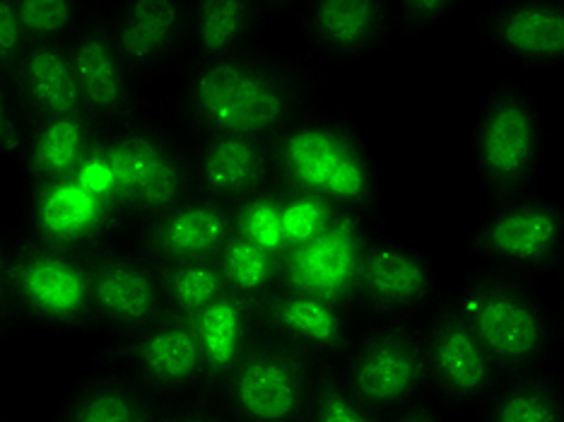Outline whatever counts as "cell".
I'll use <instances>...</instances> for the list:
<instances>
[{"label":"cell","instance_id":"6da1fadb","mask_svg":"<svg viewBox=\"0 0 564 422\" xmlns=\"http://www.w3.org/2000/svg\"><path fill=\"white\" fill-rule=\"evenodd\" d=\"M330 73L273 42L176 73L160 107L186 138L273 140L328 99Z\"/></svg>","mask_w":564,"mask_h":422},{"label":"cell","instance_id":"7a4b0ae2","mask_svg":"<svg viewBox=\"0 0 564 422\" xmlns=\"http://www.w3.org/2000/svg\"><path fill=\"white\" fill-rule=\"evenodd\" d=\"M273 182L322 196L343 210L383 213V176L369 138L336 99L271 140Z\"/></svg>","mask_w":564,"mask_h":422},{"label":"cell","instance_id":"3957f363","mask_svg":"<svg viewBox=\"0 0 564 422\" xmlns=\"http://www.w3.org/2000/svg\"><path fill=\"white\" fill-rule=\"evenodd\" d=\"M448 297L476 331L499 377L560 367L562 310L545 300L541 285L473 263L448 288Z\"/></svg>","mask_w":564,"mask_h":422},{"label":"cell","instance_id":"277c9868","mask_svg":"<svg viewBox=\"0 0 564 422\" xmlns=\"http://www.w3.org/2000/svg\"><path fill=\"white\" fill-rule=\"evenodd\" d=\"M99 148L113 174V203L128 232L194 196L188 138L164 117H148L99 133Z\"/></svg>","mask_w":564,"mask_h":422},{"label":"cell","instance_id":"5b68a950","mask_svg":"<svg viewBox=\"0 0 564 422\" xmlns=\"http://www.w3.org/2000/svg\"><path fill=\"white\" fill-rule=\"evenodd\" d=\"M547 150L545 117L521 83L497 78L470 123V152L482 206L538 188Z\"/></svg>","mask_w":564,"mask_h":422},{"label":"cell","instance_id":"8992f818","mask_svg":"<svg viewBox=\"0 0 564 422\" xmlns=\"http://www.w3.org/2000/svg\"><path fill=\"white\" fill-rule=\"evenodd\" d=\"M10 314L18 331L93 338V278L89 256L56 249L12 229Z\"/></svg>","mask_w":564,"mask_h":422},{"label":"cell","instance_id":"52a82bcc","mask_svg":"<svg viewBox=\"0 0 564 422\" xmlns=\"http://www.w3.org/2000/svg\"><path fill=\"white\" fill-rule=\"evenodd\" d=\"M460 247L480 266L541 285L562 268L564 206L541 188L482 206Z\"/></svg>","mask_w":564,"mask_h":422},{"label":"cell","instance_id":"ba28073f","mask_svg":"<svg viewBox=\"0 0 564 422\" xmlns=\"http://www.w3.org/2000/svg\"><path fill=\"white\" fill-rule=\"evenodd\" d=\"M318 369L285 343L259 334L208 399L232 422H304Z\"/></svg>","mask_w":564,"mask_h":422},{"label":"cell","instance_id":"9c48e42d","mask_svg":"<svg viewBox=\"0 0 564 422\" xmlns=\"http://www.w3.org/2000/svg\"><path fill=\"white\" fill-rule=\"evenodd\" d=\"M338 372L383 418L427 399L420 322H360Z\"/></svg>","mask_w":564,"mask_h":422},{"label":"cell","instance_id":"30bf717a","mask_svg":"<svg viewBox=\"0 0 564 422\" xmlns=\"http://www.w3.org/2000/svg\"><path fill=\"white\" fill-rule=\"evenodd\" d=\"M275 20L300 34L302 54L326 73L389 54L395 40L389 0H275Z\"/></svg>","mask_w":564,"mask_h":422},{"label":"cell","instance_id":"8fae6325","mask_svg":"<svg viewBox=\"0 0 564 422\" xmlns=\"http://www.w3.org/2000/svg\"><path fill=\"white\" fill-rule=\"evenodd\" d=\"M448 288L427 251L381 227L362 256L352 310L360 322H417Z\"/></svg>","mask_w":564,"mask_h":422},{"label":"cell","instance_id":"7c38bea8","mask_svg":"<svg viewBox=\"0 0 564 422\" xmlns=\"http://www.w3.org/2000/svg\"><path fill=\"white\" fill-rule=\"evenodd\" d=\"M162 408L203 399V363L194 322L162 312L117 345L101 348Z\"/></svg>","mask_w":564,"mask_h":422},{"label":"cell","instance_id":"4fadbf2b","mask_svg":"<svg viewBox=\"0 0 564 422\" xmlns=\"http://www.w3.org/2000/svg\"><path fill=\"white\" fill-rule=\"evenodd\" d=\"M417 322L425 345L427 396L456 415L476 411L502 379L476 331L448 295Z\"/></svg>","mask_w":564,"mask_h":422},{"label":"cell","instance_id":"5bb4252c","mask_svg":"<svg viewBox=\"0 0 564 422\" xmlns=\"http://www.w3.org/2000/svg\"><path fill=\"white\" fill-rule=\"evenodd\" d=\"M381 227H387V215L340 210L322 235L280 256V290L352 310L362 256Z\"/></svg>","mask_w":564,"mask_h":422},{"label":"cell","instance_id":"9a60e30c","mask_svg":"<svg viewBox=\"0 0 564 422\" xmlns=\"http://www.w3.org/2000/svg\"><path fill=\"white\" fill-rule=\"evenodd\" d=\"M93 338L117 345L164 312L158 266L123 237L89 256Z\"/></svg>","mask_w":564,"mask_h":422},{"label":"cell","instance_id":"2e32d148","mask_svg":"<svg viewBox=\"0 0 564 422\" xmlns=\"http://www.w3.org/2000/svg\"><path fill=\"white\" fill-rule=\"evenodd\" d=\"M18 232L42 245L93 256L128 237L123 215L78 178L22 191Z\"/></svg>","mask_w":564,"mask_h":422},{"label":"cell","instance_id":"e0dca14e","mask_svg":"<svg viewBox=\"0 0 564 422\" xmlns=\"http://www.w3.org/2000/svg\"><path fill=\"white\" fill-rule=\"evenodd\" d=\"M83 111L101 131L131 123L158 109L150 93L138 85L113 42L107 3H101L68 42Z\"/></svg>","mask_w":564,"mask_h":422},{"label":"cell","instance_id":"ac0fdd59","mask_svg":"<svg viewBox=\"0 0 564 422\" xmlns=\"http://www.w3.org/2000/svg\"><path fill=\"white\" fill-rule=\"evenodd\" d=\"M107 20L121 58L145 93L184 68L191 0H109Z\"/></svg>","mask_w":564,"mask_h":422},{"label":"cell","instance_id":"d6986e66","mask_svg":"<svg viewBox=\"0 0 564 422\" xmlns=\"http://www.w3.org/2000/svg\"><path fill=\"white\" fill-rule=\"evenodd\" d=\"M261 334L300 353L316 367H338L360 326V316L336 302L275 290L256 304Z\"/></svg>","mask_w":564,"mask_h":422},{"label":"cell","instance_id":"ffe728a7","mask_svg":"<svg viewBox=\"0 0 564 422\" xmlns=\"http://www.w3.org/2000/svg\"><path fill=\"white\" fill-rule=\"evenodd\" d=\"M473 30L523 73L555 71L564 63L562 0H495L478 12Z\"/></svg>","mask_w":564,"mask_h":422},{"label":"cell","instance_id":"44dd1931","mask_svg":"<svg viewBox=\"0 0 564 422\" xmlns=\"http://www.w3.org/2000/svg\"><path fill=\"white\" fill-rule=\"evenodd\" d=\"M237 235L235 206L191 196L128 232L135 249L155 266L178 261H208Z\"/></svg>","mask_w":564,"mask_h":422},{"label":"cell","instance_id":"7402d4cb","mask_svg":"<svg viewBox=\"0 0 564 422\" xmlns=\"http://www.w3.org/2000/svg\"><path fill=\"white\" fill-rule=\"evenodd\" d=\"M188 158L194 196L235 206L273 184L271 140L239 136L188 138Z\"/></svg>","mask_w":564,"mask_h":422},{"label":"cell","instance_id":"603a6c76","mask_svg":"<svg viewBox=\"0 0 564 422\" xmlns=\"http://www.w3.org/2000/svg\"><path fill=\"white\" fill-rule=\"evenodd\" d=\"M162 405L128 377L107 353L70 381L51 422H158Z\"/></svg>","mask_w":564,"mask_h":422},{"label":"cell","instance_id":"cb8c5ba5","mask_svg":"<svg viewBox=\"0 0 564 422\" xmlns=\"http://www.w3.org/2000/svg\"><path fill=\"white\" fill-rule=\"evenodd\" d=\"M271 20H275V0H191L184 68L271 42L265 36Z\"/></svg>","mask_w":564,"mask_h":422},{"label":"cell","instance_id":"d4e9b609","mask_svg":"<svg viewBox=\"0 0 564 422\" xmlns=\"http://www.w3.org/2000/svg\"><path fill=\"white\" fill-rule=\"evenodd\" d=\"M101 128L85 113L30 121L15 167L22 191L73 178L97 145Z\"/></svg>","mask_w":564,"mask_h":422},{"label":"cell","instance_id":"484cf974","mask_svg":"<svg viewBox=\"0 0 564 422\" xmlns=\"http://www.w3.org/2000/svg\"><path fill=\"white\" fill-rule=\"evenodd\" d=\"M8 87L28 123L85 113L68 44H30Z\"/></svg>","mask_w":564,"mask_h":422},{"label":"cell","instance_id":"4316f807","mask_svg":"<svg viewBox=\"0 0 564 422\" xmlns=\"http://www.w3.org/2000/svg\"><path fill=\"white\" fill-rule=\"evenodd\" d=\"M191 322H194L200 348L203 399H208L261 334L259 314H256V304L225 292Z\"/></svg>","mask_w":564,"mask_h":422},{"label":"cell","instance_id":"83f0119b","mask_svg":"<svg viewBox=\"0 0 564 422\" xmlns=\"http://www.w3.org/2000/svg\"><path fill=\"white\" fill-rule=\"evenodd\" d=\"M476 413L478 422H564V372L550 367L502 377Z\"/></svg>","mask_w":564,"mask_h":422},{"label":"cell","instance_id":"f1b7e54d","mask_svg":"<svg viewBox=\"0 0 564 422\" xmlns=\"http://www.w3.org/2000/svg\"><path fill=\"white\" fill-rule=\"evenodd\" d=\"M158 273L164 312L186 318H196L227 292L215 259L164 263L158 266Z\"/></svg>","mask_w":564,"mask_h":422},{"label":"cell","instance_id":"f546056e","mask_svg":"<svg viewBox=\"0 0 564 422\" xmlns=\"http://www.w3.org/2000/svg\"><path fill=\"white\" fill-rule=\"evenodd\" d=\"M227 292L251 304L263 302L280 290V256L265 251L235 235L215 256Z\"/></svg>","mask_w":564,"mask_h":422},{"label":"cell","instance_id":"4dcf8cb0","mask_svg":"<svg viewBox=\"0 0 564 422\" xmlns=\"http://www.w3.org/2000/svg\"><path fill=\"white\" fill-rule=\"evenodd\" d=\"M101 0H18L30 44H68Z\"/></svg>","mask_w":564,"mask_h":422},{"label":"cell","instance_id":"1f68e13d","mask_svg":"<svg viewBox=\"0 0 564 422\" xmlns=\"http://www.w3.org/2000/svg\"><path fill=\"white\" fill-rule=\"evenodd\" d=\"M387 418L379 415L375 408H369L357 396L338 367L318 369L314 379L310 403H306L304 422H383Z\"/></svg>","mask_w":564,"mask_h":422},{"label":"cell","instance_id":"d6a6232c","mask_svg":"<svg viewBox=\"0 0 564 422\" xmlns=\"http://www.w3.org/2000/svg\"><path fill=\"white\" fill-rule=\"evenodd\" d=\"M235 225L237 235L251 241V245L275 256H282L288 251V237L280 208V191L275 182L235 203Z\"/></svg>","mask_w":564,"mask_h":422},{"label":"cell","instance_id":"836d02e7","mask_svg":"<svg viewBox=\"0 0 564 422\" xmlns=\"http://www.w3.org/2000/svg\"><path fill=\"white\" fill-rule=\"evenodd\" d=\"M275 186L280 191V208H282V225H285V237H288V251L304 245V241L314 239L316 235H322L343 210L322 196L306 194V191L288 188L280 184Z\"/></svg>","mask_w":564,"mask_h":422},{"label":"cell","instance_id":"e575fe53","mask_svg":"<svg viewBox=\"0 0 564 422\" xmlns=\"http://www.w3.org/2000/svg\"><path fill=\"white\" fill-rule=\"evenodd\" d=\"M393 34L401 40L430 34L464 8V0H389Z\"/></svg>","mask_w":564,"mask_h":422},{"label":"cell","instance_id":"d590c367","mask_svg":"<svg viewBox=\"0 0 564 422\" xmlns=\"http://www.w3.org/2000/svg\"><path fill=\"white\" fill-rule=\"evenodd\" d=\"M30 42L24 34L18 0H0V80L10 78Z\"/></svg>","mask_w":564,"mask_h":422},{"label":"cell","instance_id":"8d00e7d4","mask_svg":"<svg viewBox=\"0 0 564 422\" xmlns=\"http://www.w3.org/2000/svg\"><path fill=\"white\" fill-rule=\"evenodd\" d=\"M24 128H28V121H24L15 97H12L8 83L0 80V162L15 164Z\"/></svg>","mask_w":564,"mask_h":422},{"label":"cell","instance_id":"74e56055","mask_svg":"<svg viewBox=\"0 0 564 422\" xmlns=\"http://www.w3.org/2000/svg\"><path fill=\"white\" fill-rule=\"evenodd\" d=\"M158 422H232L223 411L220 405H215L210 399H194L186 403L166 405Z\"/></svg>","mask_w":564,"mask_h":422},{"label":"cell","instance_id":"f35d334b","mask_svg":"<svg viewBox=\"0 0 564 422\" xmlns=\"http://www.w3.org/2000/svg\"><path fill=\"white\" fill-rule=\"evenodd\" d=\"M383 422H458V415L427 396V399L408 405L399 413L387 415Z\"/></svg>","mask_w":564,"mask_h":422},{"label":"cell","instance_id":"ab89813d","mask_svg":"<svg viewBox=\"0 0 564 422\" xmlns=\"http://www.w3.org/2000/svg\"><path fill=\"white\" fill-rule=\"evenodd\" d=\"M8 283H10V241L6 232H0V331L18 336V328L12 324V314H10Z\"/></svg>","mask_w":564,"mask_h":422},{"label":"cell","instance_id":"60d3db41","mask_svg":"<svg viewBox=\"0 0 564 422\" xmlns=\"http://www.w3.org/2000/svg\"><path fill=\"white\" fill-rule=\"evenodd\" d=\"M12 338H15V336L6 334V331H0V365H3V357H6V350H8V345H10Z\"/></svg>","mask_w":564,"mask_h":422},{"label":"cell","instance_id":"b9f144b4","mask_svg":"<svg viewBox=\"0 0 564 422\" xmlns=\"http://www.w3.org/2000/svg\"><path fill=\"white\" fill-rule=\"evenodd\" d=\"M0 422H15V420H10V418H3V415H0Z\"/></svg>","mask_w":564,"mask_h":422}]
</instances>
